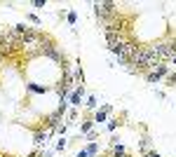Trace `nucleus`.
<instances>
[{
  "mask_svg": "<svg viewBox=\"0 0 176 157\" xmlns=\"http://www.w3.org/2000/svg\"><path fill=\"white\" fill-rule=\"evenodd\" d=\"M148 157H160V155H155V152H150V155H148Z\"/></svg>",
  "mask_w": 176,
  "mask_h": 157,
  "instance_id": "9d476101",
  "label": "nucleus"
},
{
  "mask_svg": "<svg viewBox=\"0 0 176 157\" xmlns=\"http://www.w3.org/2000/svg\"><path fill=\"white\" fill-rule=\"evenodd\" d=\"M80 99H82V87H80V89H78V92L73 94V99H70V101H73V103L78 105V103H80Z\"/></svg>",
  "mask_w": 176,
  "mask_h": 157,
  "instance_id": "20e7f679",
  "label": "nucleus"
},
{
  "mask_svg": "<svg viewBox=\"0 0 176 157\" xmlns=\"http://www.w3.org/2000/svg\"><path fill=\"white\" fill-rule=\"evenodd\" d=\"M85 105H87V108H94V105H96V101H94V96H89V99H87V103H85Z\"/></svg>",
  "mask_w": 176,
  "mask_h": 157,
  "instance_id": "39448f33",
  "label": "nucleus"
},
{
  "mask_svg": "<svg viewBox=\"0 0 176 157\" xmlns=\"http://www.w3.org/2000/svg\"><path fill=\"white\" fill-rule=\"evenodd\" d=\"M174 61H176V56H174Z\"/></svg>",
  "mask_w": 176,
  "mask_h": 157,
  "instance_id": "9b49d317",
  "label": "nucleus"
},
{
  "mask_svg": "<svg viewBox=\"0 0 176 157\" xmlns=\"http://www.w3.org/2000/svg\"><path fill=\"white\" fill-rule=\"evenodd\" d=\"M94 152H96V146H94V143H92V146L87 148V155H94Z\"/></svg>",
  "mask_w": 176,
  "mask_h": 157,
  "instance_id": "0eeeda50",
  "label": "nucleus"
},
{
  "mask_svg": "<svg viewBox=\"0 0 176 157\" xmlns=\"http://www.w3.org/2000/svg\"><path fill=\"white\" fill-rule=\"evenodd\" d=\"M43 143H47V134H43V131H40V134H35V146L40 148Z\"/></svg>",
  "mask_w": 176,
  "mask_h": 157,
  "instance_id": "f03ea898",
  "label": "nucleus"
},
{
  "mask_svg": "<svg viewBox=\"0 0 176 157\" xmlns=\"http://www.w3.org/2000/svg\"><path fill=\"white\" fill-rule=\"evenodd\" d=\"M108 110H111V105H108L106 110H99V113L94 115V120H96V122H103V120H106V113H108Z\"/></svg>",
  "mask_w": 176,
  "mask_h": 157,
  "instance_id": "7ed1b4c3",
  "label": "nucleus"
},
{
  "mask_svg": "<svg viewBox=\"0 0 176 157\" xmlns=\"http://www.w3.org/2000/svg\"><path fill=\"white\" fill-rule=\"evenodd\" d=\"M167 82H169V87H174V84H176V75H169V80H167Z\"/></svg>",
  "mask_w": 176,
  "mask_h": 157,
  "instance_id": "6e6552de",
  "label": "nucleus"
},
{
  "mask_svg": "<svg viewBox=\"0 0 176 157\" xmlns=\"http://www.w3.org/2000/svg\"><path fill=\"white\" fill-rule=\"evenodd\" d=\"M115 127H117V120H111V122H108V129H111V131L115 129Z\"/></svg>",
  "mask_w": 176,
  "mask_h": 157,
  "instance_id": "1a4fd4ad",
  "label": "nucleus"
},
{
  "mask_svg": "<svg viewBox=\"0 0 176 157\" xmlns=\"http://www.w3.org/2000/svg\"><path fill=\"white\" fill-rule=\"evenodd\" d=\"M89 129H92V122H85V124H82V134H87Z\"/></svg>",
  "mask_w": 176,
  "mask_h": 157,
  "instance_id": "423d86ee",
  "label": "nucleus"
},
{
  "mask_svg": "<svg viewBox=\"0 0 176 157\" xmlns=\"http://www.w3.org/2000/svg\"><path fill=\"white\" fill-rule=\"evenodd\" d=\"M165 75H169V68L160 63V66H157V68H155L153 73H148V80H150V82H157V80H160V78H165Z\"/></svg>",
  "mask_w": 176,
  "mask_h": 157,
  "instance_id": "f257e3e1",
  "label": "nucleus"
}]
</instances>
